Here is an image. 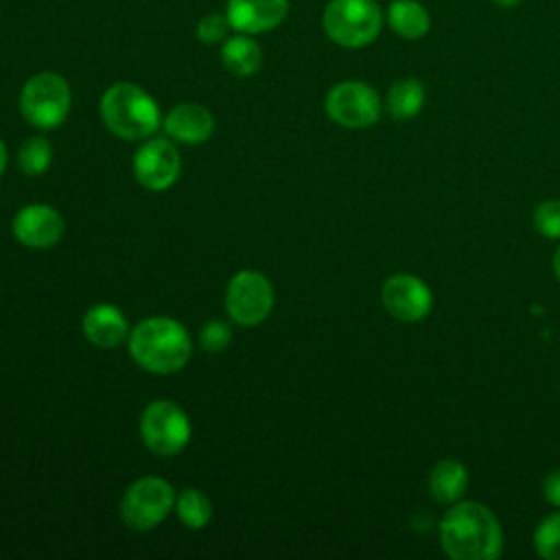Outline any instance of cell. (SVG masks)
I'll return each instance as SVG.
<instances>
[{"label":"cell","instance_id":"8992f818","mask_svg":"<svg viewBox=\"0 0 560 560\" xmlns=\"http://www.w3.org/2000/svg\"><path fill=\"white\" fill-rule=\"evenodd\" d=\"M192 427L188 413L173 400H153L140 416V438L158 457H173L186 448Z\"/></svg>","mask_w":560,"mask_h":560},{"label":"cell","instance_id":"484cf974","mask_svg":"<svg viewBox=\"0 0 560 560\" xmlns=\"http://www.w3.org/2000/svg\"><path fill=\"white\" fill-rule=\"evenodd\" d=\"M542 494L553 508L560 510V468L547 472V477L542 479Z\"/></svg>","mask_w":560,"mask_h":560},{"label":"cell","instance_id":"277c9868","mask_svg":"<svg viewBox=\"0 0 560 560\" xmlns=\"http://www.w3.org/2000/svg\"><path fill=\"white\" fill-rule=\"evenodd\" d=\"M326 35L343 48L372 44L383 28V11L374 0H330L322 13Z\"/></svg>","mask_w":560,"mask_h":560},{"label":"cell","instance_id":"9c48e42d","mask_svg":"<svg viewBox=\"0 0 560 560\" xmlns=\"http://www.w3.org/2000/svg\"><path fill=\"white\" fill-rule=\"evenodd\" d=\"M228 315L241 326L265 322L273 308V287L265 273L243 269L232 276L225 291Z\"/></svg>","mask_w":560,"mask_h":560},{"label":"cell","instance_id":"e0dca14e","mask_svg":"<svg viewBox=\"0 0 560 560\" xmlns=\"http://www.w3.org/2000/svg\"><path fill=\"white\" fill-rule=\"evenodd\" d=\"M221 61L234 77H252L262 66V50L256 39L245 33L228 37L221 46Z\"/></svg>","mask_w":560,"mask_h":560},{"label":"cell","instance_id":"7402d4cb","mask_svg":"<svg viewBox=\"0 0 560 560\" xmlns=\"http://www.w3.org/2000/svg\"><path fill=\"white\" fill-rule=\"evenodd\" d=\"M534 549L545 560H560V510L538 523L534 532Z\"/></svg>","mask_w":560,"mask_h":560},{"label":"cell","instance_id":"4fadbf2b","mask_svg":"<svg viewBox=\"0 0 560 560\" xmlns=\"http://www.w3.org/2000/svg\"><path fill=\"white\" fill-rule=\"evenodd\" d=\"M289 13V0H228L225 18L230 28L258 35L276 28Z\"/></svg>","mask_w":560,"mask_h":560},{"label":"cell","instance_id":"d4e9b609","mask_svg":"<svg viewBox=\"0 0 560 560\" xmlns=\"http://www.w3.org/2000/svg\"><path fill=\"white\" fill-rule=\"evenodd\" d=\"M230 28V22L221 13H208L197 22V37L203 44H217L225 39V33Z\"/></svg>","mask_w":560,"mask_h":560},{"label":"cell","instance_id":"6da1fadb","mask_svg":"<svg viewBox=\"0 0 560 560\" xmlns=\"http://www.w3.org/2000/svg\"><path fill=\"white\" fill-rule=\"evenodd\" d=\"M440 545L453 560H494L503 551V529L490 508L464 501L442 516Z\"/></svg>","mask_w":560,"mask_h":560},{"label":"cell","instance_id":"44dd1931","mask_svg":"<svg viewBox=\"0 0 560 560\" xmlns=\"http://www.w3.org/2000/svg\"><path fill=\"white\" fill-rule=\"evenodd\" d=\"M50 162H52V147L46 138L33 136L22 142V147L18 151V166L24 175L37 177L48 171Z\"/></svg>","mask_w":560,"mask_h":560},{"label":"cell","instance_id":"5b68a950","mask_svg":"<svg viewBox=\"0 0 560 560\" xmlns=\"http://www.w3.org/2000/svg\"><path fill=\"white\" fill-rule=\"evenodd\" d=\"M70 85L57 72L33 74L20 92V112L37 129L59 127L70 112Z\"/></svg>","mask_w":560,"mask_h":560},{"label":"cell","instance_id":"3957f363","mask_svg":"<svg viewBox=\"0 0 560 560\" xmlns=\"http://www.w3.org/2000/svg\"><path fill=\"white\" fill-rule=\"evenodd\" d=\"M101 118L120 140H144L162 125L158 103L136 83H114L101 96Z\"/></svg>","mask_w":560,"mask_h":560},{"label":"cell","instance_id":"7a4b0ae2","mask_svg":"<svg viewBox=\"0 0 560 560\" xmlns=\"http://www.w3.org/2000/svg\"><path fill=\"white\" fill-rule=\"evenodd\" d=\"M192 352L190 335L173 317H149L136 324L129 332L131 359L151 374L179 372Z\"/></svg>","mask_w":560,"mask_h":560},{"label":"cell","instance_id":"7c38bea8","mask_svg":"<svg viewBox=\"0 0 560 560\" xmlns=\"http://www.w3.org/2000/svg\"><path fill=\"white\" fill-rule=\"evenodd\" d=\"M13 234L31 249H48L63 236V219L48 203H28L13 217Z\"/></svg>","mask_w":560,"mask_h":560},{"label":"cell","instance_id":"d6986e66","mask_svg":"<svg viewBox=\"0 0 560 560\" xmlns=\"http://www.w3.org/2000/svg\"><path fill=\"white\" fill-rule=\"evenodd\" d=\"M385 105L392 118L409 120L418 116L420 109L424 107V85L413 77L398 79L396 83H392Z\"/></svg>","mask_w":560,"mask_h":560},{"label":"cell","instance_id":"8fae6325","mask_svg":"<svg viewBox=\"0 0 560 560\" xmlns=\"http://www.w3.org/2000/svg\"><path fill=\"white\" fill-rule=\"evenodd\" d=\"M385 311L400 322H420L433 306L431 289L413 273H394L381 287Z\"/></svg>","mask_w":560,"mask_h":560},{"label":"cell","instance_id":"ac0fdd59","mask_svg":"<svg viewBox=\"0 0 560 560\" xmlns=\"http://www.w3.org/2000/svg\"><path fill=\"white\" fill-rule=\"evenodd\" d=\"M389 28L405 39H420L429 33V11L416 0H394L387 7Z\"/></svg>","mask_w":560,"mask_h":560},{"label":"cell","instance_id":"603a6c76","mask_svg":"<svg viewBox=\"0 0 560 560\" xmlns=\"http://www.w3.org/2000/svg\"><path fill=\"white\" fill-rule=\"evenodd\" d=\"M534 228L547 238H560V199H547L536 206Z\"/></svg>","mask_w":560,"mask_h":560},{"label":"cell","instance_id":"2e32d148","mask_svg":"<svg viewBox=\"0 0 560 560\" xmlns=\"http://www.w3.org/2000/svg\"><path fill=\"white\" fill-rule=\"evenodd\" d=\"M468 488V470L457 459H442L429 472V494L438 503H455Z\"/></svg>","mask_w":560,"mask_h":560},{"label":"cell","instance_id":"83f0119b","mask_svg":"<svg viewBox=\"0 0 560 560\" xmlns=\"http://www.w3.org/2000/svg\"><path fill=\"white\" fill-rule=\"evenodd\" d=\"M553 273H556V280L560 282V245H558V249L553 252Z\"/></svg>","mask_w":560,"mask_h":560},{"label":"cell","instance_id":"ba28073f","mask_svg":"<svg viewBox=\"0 0 560 560\" xmlns=\"http://www.w3.org/2000/svg\"><path fill=\"white\" fill-rule=\"evenodd\" d=\"M324 109L339 127L365 129L381 118V96L363 81H341L328 90Z\"/></svg>","mask_w":560,"mask_h":560},{"label":"cell","instance_id":"52a82bcc","mask_svg":"<svg viewBox=\"0 0 560 560\" xmlns=\"http://www.w3.org/2000/svg\"><path fill=\"white\" fill-rule=\"evenodd\" d=\"M175 508V490L162 477H140L122 494L120 518L138 532H149L160 525Z\"/></svg>","mask_w":560,"mask_h":560},{"label":"cell","instance_id":"9a60e30c","mask_svg":"<svg viewBox=\"0 0 560 560\" xmlns=\"http://www.w3.org/2000/svg\"><path fill=\"white\" fill-rule=\"evenodd\" d=\"M83 335L96 348L109 350L129 337V322L114 304H94L83 315Z\"/></svg>","mask_w":560,"mask_h":560},{"label":"cell","instance_id":"5bb4252c","mask_svg":"<svg viewBox=\"0 0 560 560\" xmlns=\"http://www.w3.org/2000/svg\"><path fill=\"white\" fill-rule=\"evenodd\" d=\"M166 136L182 144H201L214 131L212 114L197 103H179L162 118Z\"/></svg>","mask_w":560,"mask_h":560},{"label":"cell","instance_id":"4316f807","mask_svg":"<svg viewBox=\"0 0 560 560\" xmlns=\"http://www.w3.org/2000/svg\"><path fill=\"white\" fill-rule=\"evenodd\" d=\"M7 147H4V142L0 140V175L4 173V168H7Z\"/></svg>","mask_w":560,"mask_h":560},{"label":"cell","instance_id":"30bf717a","mask_svg":"<svg viewBox=\"0 0 560 560\" xmlns=\"http://www.w3.org/2000/svg\"><path fill=\"white\" fill-rule=\"evenodd\" d=\"M182 160L175 144L166 138L147 140L133 158V175L147 190L160 192L171 188L179 177Z\"/></svg>","mask_w":560,"mask_h":560},{"label":"cell","instance_id":"ffe728a7","mask_svg":"<svg viewBox=\"0 0 560 560\" xmlns=\"http://www.w3.org/2000/svg\"><path fill=\"white\" fill-rule=\"evenodd\" d=\"M173 510H175L179 523L188 529H203L212 518V503L197 488H184L175 497V508Z\"/></svg>","mask_w":560,"mask_h":560},{"label":"cell","instance_id":"cb8c5ba5","mask_svg":"<svg viewBox=\"0 0 560 560\" xmlns=\"http://www.w3.org/2000/svg\"><path fill=\"white\" fill-rule=\"evenodd\" d=\"M230 341H232V328L221 319H212L203 324V328L199 330V343L206 352H223L230 346Z\"/></svg>","mask_w":560,"mask_h":560},{"label":"cell","instance_id":"f1b7e54d","mask_svg":"<svg viewBox=\"0 0 560 560\" xmlns=\"http://www.w3.org/2000/svg\"><path fill=\"white\" fill-rule=\"evenodd\" d=\"M492 4H497V7H501V9H512V7H516L521 0H490Z\"/></svg>","mask_w":560,"mask_h":560}]
</instances>
